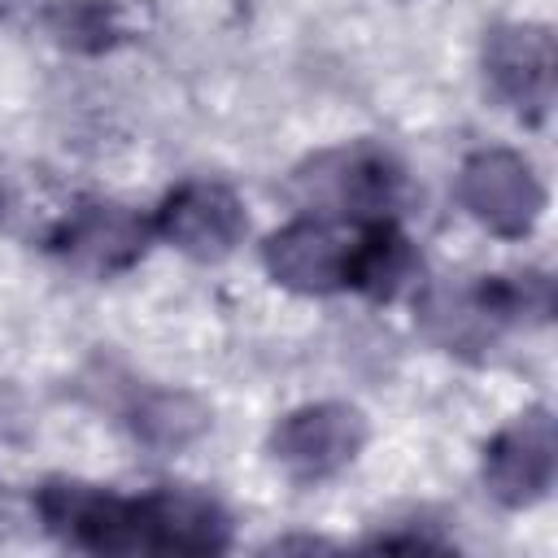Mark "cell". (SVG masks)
I'll return each instance as SVG.
<instances>
[{
	"mask_svg": "<svg viewBox=\"0 0 558 558\" xmlns=\"http://www.w3.org/2000/svg\"><path fill=\"white\" fill-rule=\"evenodd\" d=\"M288 192L305 214H331L353 222L392 218L405 196V166L375 140H353L305 157L288 174Z\"/></svg>",
	"mask_w": 558,
	"mask_h": 558,
	"instance_id": "6da1fadb",
	"label": "cell"
},
{
	"mask_svg": "<svg viewBox=\"0 0 558 558\" xmlns=\"http://www.w3.org/2000/svg\"><path fill=\"white\" fill-rule=\"evenodd\" d=\"M35 514L48 536L83 554H144L140 497L113 493L87 480H44L35 488Z\"/></svg>",
	"mask_w": 558,
	"mask_h": 558,
	"instance_id": "7a4b0ae2",
	"label": "cell"
},
{
	"mask_svg": "<svg viewBox=\"0 0 558 558\" xmlns=\"http://www.w3.org/2000/svg\"><path fill=\"white\" fill-rule=\"evenodd\" d=\"M458 205L497 240H523L545 214V183L536 166L514 148H480L458 166Z\"/></svg>",
	"mask_w": 558,
	"mask_h": 558,
	"instance_id": "3957f363",
	"label": "cell"
},
{
	"mask_svg": "<svg viewBox=\"0 0 558 558\" xmlns=\"http://www.w3.org/2000/svg\"><path fill=\"white\" fill-rule=\"evenodd\" d=\"M357 235H362V222H353V218L301 214L266 235L262 266L279 288L301 292V296L349 292Z\"/></svg>",
	"mask_w": 558,
	"mask_h": 558,
	"instance_id": "277c9868",
	"label": "cell"
},
{
	"mask_svg": "<svg viewBox=\"0 0 558 558\" xmlns=\"http://www.w3.org/2000/svg\"><path fill=\"white\" fill-rule=\"evenodd\" d=\"M366 414L349 401H310L288 410L270 436H266V453L270 462L296 480V484H323L331 475H340L344 466H353V458L366 449Z\"/></svg>",
	"mask_w": 558,
	"mask_h": 558,
	"instance_id": "5b68a950",
	"label": "cell"
},
{
	"mask_svg": "<svg viewBox=\"0 0 558 558\" xmlns=\"http://www.w3.org/2000/svg\"><path fill=\"white\" fill-rule=\"evenodd\" d=\"M153 240L157 231L148 214L118 201H83L65 209V218L48 231L44 248L87 279H113L131 270Z\"/></svg>",
	"mask_w": 558,
	"mask_h": 558,
	"instance_id": "8992f818",
	"label": "cell"
},
{
	"mask_svg": "<svg viewBox=\"0 0 558 558\" xmlns=\"http://www.w3.org/2000/svg\"><path fill=\"white\" fill-rule=\"evenodd\" d=\"M480 70L488 92L527 126L554 109V31L545 22H497L484 31Z\"/></svg>",
	"mask_w": 558,
	"mask_h": 558,
	"instance_id": "52a82bcc",
	"label": "cell"
},
{
	"mask_svg": "<svg viewBox=\"0 0 558 558\" xmlns=\"http://www.w3.org/2000/svg\"><path fill=\"white\" fill-rule=\"evenodd\" d=\"M153 231L192 262H222L244 240L248 214L231 183L201 174V179H183L161 196L153 214Z\"/></svg>",
	"mask_w": 558,
	"mask_h": 558,
	"instance_id": "ba28073f",
	"label": "cell"
},
{
	"mask_svg": "<svg viewBox=\"0 0 558 558\" xmlns=\"http://www.w3.org/2000/svg\"><path fill=\"white\" fill-rule=\"evenodd\" d=\"M558 471V427L545 405L514 414L506 427L493 432L480 458V480L488 497L506 510H527L554 488Z\"/></svg>",
	"mask_w": 558,
	"mask_h": 558,
	"instance_id": "9c48e42d",
	"label": "cell"
},
{
	"mask_svg": "<svg viewBox=\"0 0 558 558\" xmlns=\"http://www.w3.org/2000/svg\"><path fill=\"white\" fill-rule=\"evenodd\" d=\"M144 554H222L231 545V514L218 497L192 484L140 493Z\"/></svg>",
	"mask_w": 558,
	"mask_h": 558,
	"instance_id": "30bf717a",
	"label": "cell"
},
{
	"mask_svg": "<svg viewBox=\"0 0 558 558\" xmlns=\"http://www.w3.org/2000/svg\"><path fill=\"white\" fill-rule=\"evenodd\" d=\"M414 323L432 344L449 353H475L501 336V323L493 318L480 283H427L414 301Z\"/></svg>",
	"mask_w": 558,
	"mask_h": 558,
	"instance_id": "8fae6325",
	"label": "cell"
},
{
	"mask_svg": "<svg viewBox=\"0 0 558 558\" xmlns=\"http://www.w3.org/2000/svg\"><path fill=\"white\" fill-rule=\"evenodd\" d=\"M44 26L61 48L96 57L148 26V0H57L44 13Z\"/></svg>",
	"mask_w": 558,
	"mask_h": 558,
	"instance_id": "7c38bea8",
	"label": "cell"
},
{
	"mask_svg": "<svg viewBox=\"0 0 558 558\" xmlns=\"http://www.w3.org/2000/svg\"><path fill=\"white\" fill-rule=\"evenodd\" d=\"M423 262L410 244V235L392 218L362 222L353 270H349V292H362L371 301H397L401 292L418 288Z\"/></svg>",
	"mask_w": 558,
	"mask_h": 558,
	"instance_id": "4fadbf2b",
	"label": "cell"
},
{
	"mask_svg": "<svg viewBox=\"0 0 558 558\" xmlns=\"http://www.w3.org/2000/svg\"><path fill=\"white\" fill-rule=\"evenodd\" d=\"M126 427L135 432V440H144L148 449H183L192 445L205 427H209V410L174 388H144L135 392L131 410H126Z\"/></svg>",
	"mask_w": 558,
	"mask_h": 558,
	"instance_id": "5bb4252c",
	"label": "cell"
}]
</instances>
